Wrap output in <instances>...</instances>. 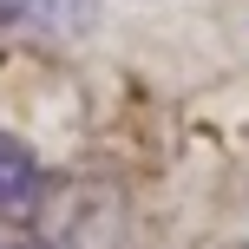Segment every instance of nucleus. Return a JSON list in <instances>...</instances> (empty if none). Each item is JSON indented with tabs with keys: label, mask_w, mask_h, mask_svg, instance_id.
<instances>
[{
	"label": "nucleus",
	"mask_w": 249,
	"mask_h": 249,
	"mask_svg": "<svg viewBox=\"0 0 249 249\" xmlns=\"http://www.w3.org/2000/svg\"><path fill=\"white\" fill-rule=\"evenodd\" d=\"M46 203V171L20 138L0 124V223H33Z\"/></svg>",
	"instance_id": "1"
},
{
	"label": "nucleus",
	"mask_w": 249,
	"mask_h": 249,
	"mask_svg": "<svg viewBox=\"0 0 249 249\" xmlns=\"http://www.w3.org/2000/svg\"><path fill=\"white\" fill-rule=\"evenodd\" d=\"M99 20V0H0V33H39L66 39Z\"/></svg>",
	"instance_id": "2"
},
{
	"label": "nucleus",
	"mask_w": 249,
	"mask_h": 249,
	"mask_svg": "<svg viewBox=\"0 0 249 249\" xmlns=\"http://www.w3.org/2000/svg\"><path fill=\"white\" fill-rule=\"evenodd\" d=\"M230 249H249V243H230Z\"/></svg>",
	"instance_id": "3"
}]
</instances>
